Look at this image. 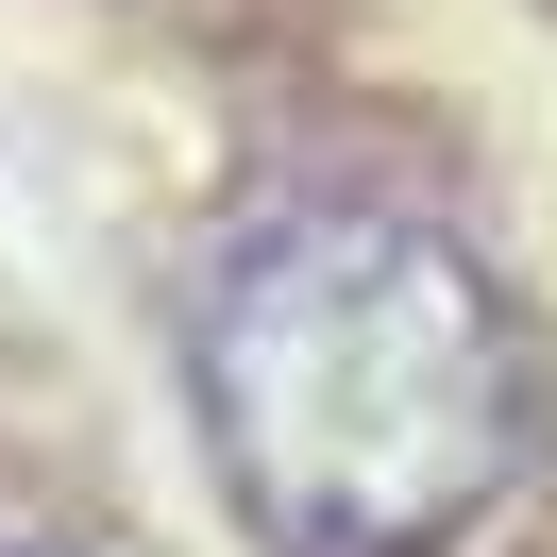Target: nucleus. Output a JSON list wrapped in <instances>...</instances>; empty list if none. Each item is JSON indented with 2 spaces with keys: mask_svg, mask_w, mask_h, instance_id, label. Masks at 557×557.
<instances>
[{
  "mask_svg": "<svg viewBox=\"0 0 557 557\" xmlns=\"http://www.w3.org/2000/svg\"><path fill=\"white\" fill-rule=\"evenodd\" d=\"M203 456L287 557H422L523 473V338L388 203H287L186 305Z\"/></svg>",
  "mask_w": 557,
  "mask_h": 557,
  "instance_id": "1",
  "label": "nucleus"
}]
</instances>
